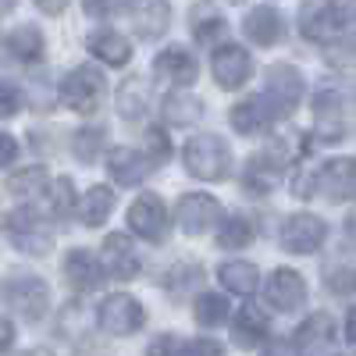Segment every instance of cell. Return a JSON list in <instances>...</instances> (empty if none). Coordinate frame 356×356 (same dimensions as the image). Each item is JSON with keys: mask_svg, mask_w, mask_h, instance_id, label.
<instances>
[{"mask_svg": "<svg viewBox=\"0 0 356 356\" xmlns=\"http://www.w3.org/2000/svg\"><path fill=\"white\" fill-rule=\"evenodd\" d=\"M264 104L271 107L275 118H285L300 107L303 100V75L292 65H271L267 68V82H264Z\"/></svg>", "mask_w": 356, "mask_h": 356, "instance_id": "cell-5", "label": "cell"}, {"mask_svg": "<svg viewBox=\"0 0 356 356\" xmlns=\"http://www.w3.org/2000/svg\"><path fill=\"white\" fill-rule=\"evenodd\" d=\"M278 239H282V250H289V253H314L328 239V225L317 214H289Z\"/></svg>", "mask_w": 356, "mask_h": 356, "instance_id": "cell-9", "label": "cell"}, {"mask_svg": "<svg viewBox=\"0 0 356 356\" xmlns=\"http://www.w3.org/2000/svg\"><path fill=\"white\" fill-rule=\"evenodd\" d=\"M143 150L150 154V164H161V161H168L171 157V143L164 139V132L161 129H150L143 136Z\"/></svg>", "mask_w": 356, "mask_h": 356, "instance_id": "cell-38", "label": "cell"}, {"mask_svg": "<svg viewBox=\"0 0 356 356\" xmlns=\"http://www.w3.org/2000/svg\"><path fill=\"white\" fill-rule=\"evenodd\" d=\"M15 346V324L11 321H4V353Z\"/></svg>", "mask_w": 356, "mask_h": 356, "instance_id": "cell-46", "label": "cell"}, {"mask_svg": "<svg viewBox=\"0 0 356 356\" xmlns=\"http://www.w3.org/2000/svg\"><path fill=\"white\" fill-rule=\"evenodd\" d=\"M175 218H178V225H182L186 235H203L221 221V203L211 193H186L182 200H178Z\"/></svg>", "mask_w": 356, "mask_h": 356, "instance_id": "cell-10", "label": "cell"}, {"mask_svg": "<svg viewBox=\"0 0 356 356\" xmlns=\"http://www.w3.org/2000/svg\"><path fill=\"white\" fill-rule=\"evenodd\" d=\"M246 36L257 43V47H275L282 36H285V25H282V15L267 4H257L246 11Z\"/></svg>", "mask_w": 356, "mask_h": 356, "instance_id": "cell-19", "label": "cell"}, {"mask_svg": "<svg viewBox=\"0 0 356 356\" xmlns=\"http://www.w3.org/2000/svg\"><path fill=\"white\" fill-rule=\"evenodd\" d=\"M50 203H54V218H72L75 214V207H82V200H75V186H72V178H57L54 182V196H50Z\"/></svg>", "mask_w": 356, "mask_h": 356, "instance_id": "cell-35", "label": "cell"}, {"mask_svg": "<svg viewBox=\"0 0 356 356\" xmlns=\"http://www.w3.org/2000/svg\"><path fill=\"white\" fill-rule=\"evenodd\" d=\"M346 339L356 346V307L349 310V317H346Z\"/></svg>", "mask_w": 356, "mask_h": 356, "instance_id": "cell-44", "label": "cell"}, {"mask_svg": "<svg viewBox=\"0 0 356 356\" xmlns=\"http://www.w3.org/2000/svg\"><path fill=\"white\" fill-rule=\"evenodd\" d=\"M182 161H186V171L203 178V182H221L232 171V150L218 136H193L182 150Z\"/></svg>", "mask_w": 356, "mask_h": 356, "instance_id": "cell-1", "label": "cell"}, {"mask_svg": "<svg viewBox=\"0 0 356 356\" xmlns=\"http://www.w3.org/2000/svg\"><path fill=\"white\" fill-rule=\"evenodd\" d=\"M129 225H132V232L139 235V239L161 243L164 232H168V211H164L161 196H150V193L139 196V200L129 207Z\"/></svg>", "mask_w": 356, "mask_h": 356, "instance_id": "cell-12", "label": "cell"}, {"mask_svg": "<svg viewBox=\"0 0 356 356\" xmlns=\"http://www.w3.org/2000/svg\"><path fill=\"white\" fill-rule=\"evenodd\" d=\"M15 111H18V89H15L11 82H4V107H0V114L11 118Z\"/></svg>", "mask_w": 356, "mask_h": 356, "instance_id": "cell-42", "label": "cell"}, {"mask_svg": "<svg viewBox=\"0 0 356 356\" xmlns=\"http://www.w3.org/2000/svg\"><path fill=\"white\" fill-rule=\"evenodd\" d=\"M353 22H356L353 4H310V8H303V36L314 43L339 47L353 29Z\"/></svg>", "mask_w": 356, "mask_h": 356, "instance_id": "cell-2", "label": "cell"}, {"mask_svg": "<svg viewBox=\"0 0 356 356\" xmlns=\"http://www.w3.org/2000/svg\"><path fill=\"white\" fill-rule=\"evenodd\" d=\"M107 93V82H104V72L93 68V65H82V68H72L61 82V104L79 111V114H89L97 111V104L104 100Z\"/></svg>", "mask_w": 356, "mask_h": 356, "instance_id": "cell-4", "label": "cell"}, {"mask_svg": "<svg viewBox=\"0 0 356 356\" xmlns=\"http://www.w3.org/2000/svg\"><path fill=\"white\" fill-rule=\"evenodd\" d=\"M349 100L339 93H317L314 100V139L321 143H342L349 132Z\"/></svg>", "mask_w": 356, "mask_h": 356, "instance_id": "cell-8", "label": "cell"}, {"mask_svg": "<svg viewBox=\"0 0 356 356\" xmlns=\"http://www.w3.org/2000/svg\"><path fill=\"white\" fill-rule=\"evenodd\" d=\"M143 321H146V314H143V307L132 300L129 292H114V296H107V300L100 303V310H97L100 332H104V335H118V339L139 332V328H143Z\"/></svg>", "mask_w": 356, "mask_h": 356, "instance_id": "cell-7", "label": "cell"}, {"mask_svg": "<svg viewBox=\"0 0 356 356\" xmlns=\"http://www.w3.org/2000/svg\"><path fill=\"white\" fill-rule=\"evenodd\" d=\"M296 353L300 356H324L335 346V321L328 314H310L300 328H296Z\"/></svg>", "mask_w": 356, "mask_h": 356, "instance_id": "cell-13", "label": "cell"}, {"mask_svg": "<svg viewBox=\"0 0 356 356\" xmlns=\"http://www.w3.org/2000/svg\"><path fill=\"white\" fill-rule=\"evenodd\" d=\"M4 300H8V310H15L22 321L29 324H36L47 317L50 310V289L36 278V275H18L8 282L4 289Z\"/></svg>", "mask_w": 356, "mask_h": 356, "instance_id": "cell-6", "label": "cell"}, {"mask_svg": "<svg viewBox=\"0 0 356 356\" xmlns=\"http://www.w3.org/2000/svg\"><path fill=\"white\" fill-rule=\"evenodd\" d=\"M317 193L332 203L356 200V161L339 157V161H328L324 168H317Z\"/></svg>", "mask_w": 356, "mask_h": 356, "instance_id": "cell-11", "label": "cell"}, {"mask_svg": "<svg viewBox=\"0 0 356 356\" xmlns=\"http://www.w3.org/2000/svg\"><path fill=\"white\" fill-rule=\"evenodd\" d=\"M264 292H267V303H271L275 310H282V314H292V310H300L307 303V285L292 267H278Z\"/></svg>", "mask_w": 356, "mask_h": 356, "instance_id": "cell-14", "label": "cell"}, {"mask_svg": "<svg viewBox=\"0 0 356 356\" xmlns=\"http://www.w3.org/2000/svg\"><path fill=\"white\" fill-rule=\"evenodd\" d=\"M324 285L335 296H353L356 292V267L353 264H328L324 267Z\"/></svg>", "mask_w": 356, "mask_h": 356, "instance_id": "cell-34", "label": "cell"}, {"mask_svg": "<svg viewBox=\"0 0 356 356\" xmlns=\"http://www.w3.org/2000/svg\"><path fill=\"white\" fill-rule=\"evenodd\" d=\"M186 356H225V349H221L214 339H196V342L189 346Z\"/></svg>", "mask_w": 356, "mask_h": 356, "instance_id": "cell-41", "label": "cell"}, {"mask_svg": "<svg viewBox=\"0 0 356 356\" xmlns=\"http://www.w3.org/2000/svg\"><path fill=\"white\" fill-rule=\"evenodd\" d=\"M104 271L118 282H129L139 275V253L132 250L129 235H107L104 239Z\"/></svg>", "mask_w": 356, "mask_h": 356, "instance_id": "cell-17", "label": "cell"}, {"mask_svg": "<svg viewBox=\"0 0 356 356\" xmlns=\"http://www.w3.org/2000/svg\"><path fill=\"white\" fill-rule=\"evenodd\" d=\"M4 232H8V239H11L15 250L33 253V257H43V253H50V246H54V232H50V225H47L36 211H29V207L8 211V218H4Z\"/></svg>", "mask_w": 356, "mask_h": 356, "instance_id": "cell-3", "label": "cell"}, {"mask_svg": "<svg viewBox=\"0 0 356 356\" xmlns=\"http://www.w3.org/2000/svg\"><path fill=\"white\" fill-rule=\"evenodd\" d=\"M154 75L161 82H168V86H189V82H196L200 65H196V57L186 47H168L164 54H157Z\"/></svg>", "mask_w": 356, "mask_h": 356, "instance_id": "cell-16", "label": "cell"}, {"mask_svg": "<svg viewBox=\"0 0 356 356\" xmlns=\"http://www.w3.org/2000/svg\"><path fill=\"white\" fill-rule=\"evenodd\" d=\"M218 278H221V285H225L228 292L250 296V292L257 289L260 271H257V264H250V260H228V264L218 267Z\"/></svg>", "mask_w": 356, "mask_h": 356, "instance_id": "cell-26", "label": "cell"}, {"mask_svg": "<svg viewBox=\"0 0 356 356\" xmlns=\"http://www.w3.org/2000/svg\"><path fill=\"white\" fill-rule=\"evenodd\" d=\"M346 232H349V239H356V211L346 218Z\"/></svg>", "mask_w": 356, "mask_h": 356, "instance_id": "cell-47", "label": "cell"}, {"mask_svg": "<svg viewBox=\"0 0 356 356\" xmlns=\"http://www.w3.org/2000/svg\"><path fill=\"white\" fill-rule=\"evenodd\" d=\"M171 8L168 4H139L136 8V36L139 40H157L168 29Z\"/></svg>", "mask_w": 356, "mask_h": 356, "instance_id": "cell-29", "label": "cell"}, {"mask_svg": "<svg viewBox=\"0 0 356 356\" xmlns=\"http://www.w3.org/2000/svg\"><path fill=\"white\" fill-rule=\"evenodd\" d=\"M107 171L118 186H139L150 175V157H143L139 150H129V146H118L107 157Z\"/></svg>", "mask_w": 356, "mask_h": 356, "instance_id": "cell-18", "label": "cell"}, {"mask_svg": "<svg viewBox=\"0 0 356 356\" xmlns=\"http://www.w3.org/2000/svg\"><path fill=\"white\" fill-rule=\"evenodd\" d=\"M253 235H257V228H253V221L246 214H228L221 232H218V243L225 250H243V246L253 243Z\"/></svg>", "mask_w": 356, "mask_h": 356, "instance_id": "cell-30", "label": "cell"}, {"mask_svg": "<svg viewBox=\"0 0 356 356\" xmlns=\"http://www.w3.org/2000/svg\"><path fill=\"white\" fill-rule=\"evenodd\" d=\"M47 171L43 168H25V171H15L8 178V193L11 196H25V200H33V196H43L47 189Z\"/></svg>", "mask_w": 356, "mask_h": 356, "instance_id": "cell-32", "label": "cell"}, {"mask_svg": "<svg viewBox=\"0 0 356 356\" xmlns=\"http://www.w3.org/2000/svg\"><path fill=\"white\" fill-rule=\"evenodd\" d=\"M40 11H47V15H61L65 4H40Z\"/></svg>", "mask_w": 356, "mask_h": 356, "instance_id": "cell-48", "label": "cell"}, {"mask_svg": "<svg viewBox=\"0 0 356 356\" xmlns=\"http://www.w3.org/2000/svg\"><path fill=\"white\" fill-rule=\"evenodd\" d=\"M118 114L125 118V122H139V118L146 114V104H150V86H146L143 79H125L122 86H118Z\"/></svg>", "mask_w": 356, "mask_h": 356, "instance_id": "cell-25", "label": "cell"}, {"mask_svg": "<svg viewBox=\"0 0 356 356\" xmlns=\"http://www.w3.org/2000/svg\"><path fill=\"white\" fill-rule=\"evenodd\" d=\"M111 211H114V193L107 186H93L82 196V207H79V214H82V221L89 228H100L111 218Z\"/></svg>", "mask_w": 356, "mask_h": 356, "instance_id": "cell-28", "label": "cell"}, {"mask_svg": "<svg viewBox=\"0 0 356 356\" xmlns=\"http://www.w3.org/2000/svg\"><path fill=\"white\" fill-rule=\"evenodd\" d=\"M203 278V267L200 264H178V267H171V271L164 275V285L171 289V292H186V289H193V282H200Z\"/></svg>", "mask_w": 356, "mask_h": 356, "instance_id": "cell-36", "label": "cell"}, {"mask_svg": "<svg viewBox=\"0 0 356 356\" xmlns=\"http://www.w3.org/2000/svg\"><path fill=\"white\" fill-rule=\"evenodd\" d=\"M25 356H50V349H33V353H25Z\"/></svg>", "mask_w": 356, "mask_h": 356, "instance_id": "cell-49", "label": "cell"}, {"mask_svg": "<svg viewBox=\"0 0 356 356\" xmlns=\"http://www.w3.org/2000/svg\"><path fill=\"white\" fill-rule=\"evenodd\" d=\"M332 61L335 65H356V22H353V29L346 33V40L339 47H332Z\"/></svg>", "mask_w": 356, "mask_h": 356, "instance_id": "cell-40", "label": "cell"}, {"mask_svg": "<svg viewBox=\"0 0 356 356\" xmlns=\"http://www.w3.org/2000/svg\"><path fill=\"white\" fill-rule=\"evenodd\" d=\"M267 328H271V324H267V317L260 310L243 307L239 314H235V321H232V339H235L239 349H253V346H260L267 339Z\"/></svg>", "mask_w": 356, "mask_h": 356, "instance_id": "cell-24", "label": "cell"}, {"mask_svg": "<svg viewBox=\"0 0 356 356\" xmlns=\"http://www.w3.org/2000/svg\"><path fill=\"white\" fill-rule=\"evenodd\" d=\"M86 47H89V54H97L100 61L111 65V68L129 65V57H132L129 40H125L122 33H114V29H100V33H93V36L86 40Z\"/></svg>", "mask_w": 356, "mask_h": 356, "instance_id": "cell-21", "label": "cell"}, {"mask_svg": "<svg viewBox=\"0 0 356 356\" xmlns=\"http://www.w3.org/2000/svg\"><path fill=\"white\" fill-rule=\"evenodd\" d=\"M100 146H104V132L100 129H82L75 136V157L86 161V164H93L97 154H100Z\"/></svg>", "mask_w": 356, "mask_h": 356, "instance_id": "cell-37", "label": "cell"}, {"mask_svg": "<svg viewBox=\"0 0 356 356\" xmlns=\"http://www.w3.org/2000/svg\"><path fill=\"white\" fill-rule=\"evenodd\" d=\"M4 164H8V168L15 164V139H11V136H4Z\"/></svg>", "mask_w": 356, "mask_h": 356, "instance_id": "cell-45", "label": "cell"}, {"mask_svg": "<svg viewBox=\"0 0 356 356\" xmlns=\"http://www.w3.org/2000/svg\"><path fill=\"white\" fill-rule=\"evenodd\" d=\"M193 317H196V324H203V328H218V324H225V317H228V300L218 296V292H203L196 300V307H193Z\"/></svg>", "mask_w": 356, "mask_h": 356, "instance_id": "cell-31", "label": "cell"}, {"mask_svg": "<svg viewBox=\"0 0 356 356\" xmlns=\"http://www.w3.org/2000/svg\"><path fill=\"white\" fill-rule=\"evenodd\" d=\"M161 107H164V111H161L164 122H171V125H193V122H200V114H203V104H200L193 93H186V89H175V93H168Z\"/></svg>", "mask_w": 356, "mask_h": 356, "instance_id": "cell-27", "label": "cell"}, {"mask_svg": "<svg viewBox=\"0 0 356 356\" xmlns=\"http://www.w3.org/2000/svg\"><path fill=\"white\" fill-rule=\"evenodd\" d=\"M264 356H296V346L275 339V342H267V346H264Z\"/></svg>", "mask_w": 356, "mask_h": 356, "instance_id": "cell-43", "label": "cell"}, {"mask_svg": "<svg viewBox=\"0 0 356 356\" xmlns=\"http://www.w3.org/2000/svg\"><path fill=\"white\" fill-rule=\"evenodd\" d=\"M214 79H218V86L221 89H239L246 79H250V72H253V61H250V54L243 50V47H235V43H225V47H218V54H214Z\"/></svg>", "mask_w": 356, "mask_h": 356, "instance_id": "cell-15", "label": "cell"}, {"mask_svg": "<svg viewBox=\"0 0 356 356\" xmlns=\"http://www.w3.org/2000/svg\"><path fill=\"white\" fill-rule=\"evenodd\" d=\"M65 278H68L75 289H82V292L97 289L100 278H104V260H97L89 250H72V253L65 257Z\"/></svg>", "mask_w": 356, "mask_h": 356, "instance_id": "cell-20", "label": "cell"}, {"mask_svg": "<svg viewBox=\"0 0 356 356\" xmlns=\"http://www.w3.org/2000/svg\"><path fill=\"white\" fill-rule=\"evenodd\" d=\"M193 36L196 43H214L218 36H225V22L214 8H193Z\"/></svg>", "mask_w": 356, "mask_h": 356, "instance_id": "cell-33", "label": "cell"}, {"mask_svg": "<svg viewBox=\"0 0 356 356\" xmlns=\"http://www.w3.org/2000/svg\"><path fill=\"white\" fill-rule=\"evenodd\" d=\"M4 54L15 57V61L22 65H33L43 57V33L33 25H22V29H11V33L4 36Z\"/></svg>", "mask_w": 356, "mask_h": 356, "instance_id": "cell-23", "label": "cell"}, {"mask_svg": "<svg viewBox=\"0 0 356 356\" xmlns=\"http://www.w3.org/2000/svg\"><path fill=\"white\" fill-rule=\"evenodd\" d=\"M189 349L182 346L178 335H157L150 346H146V356H186Z\"/></svg>", "mask_w": 356, "mask_h": 356, "instance_id": "cell-39", "label": "cell"}, {"mask_svg": "<svg viewBox=\"0 0 356 356\" xmlns=\"http://www.w3.org/2000/svg\"><path fill=\"white\" fill-rule=\"evenodd\" d=\"M228 118H232V129L243 132V136L264 132L267 125L275 122V114H271V107L264 104V97H250V100H243V104H235Z\"/></svg>", "mask_w": 356, "mask_h": 356, "instance_id": "cell-22", "label": "cell"}]
</instances>
